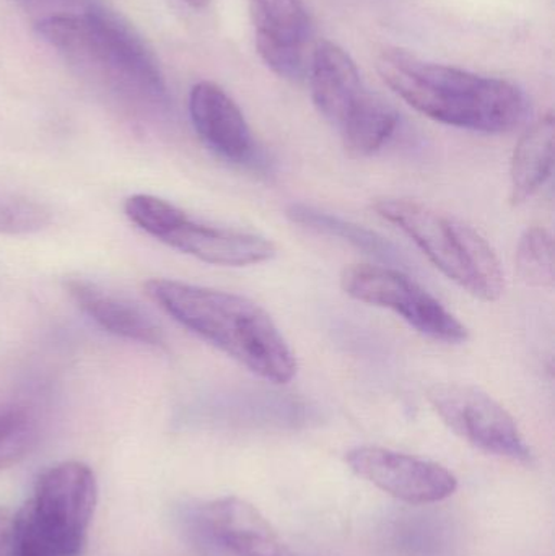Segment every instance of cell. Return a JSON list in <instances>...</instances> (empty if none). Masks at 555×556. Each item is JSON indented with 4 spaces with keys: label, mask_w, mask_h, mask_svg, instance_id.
Masks as SVG:
<instances>
[{
    "label": "cell",
    "mask_w": 555,
    "mask_h": 556,
    "mask_svg": "<svg viewBox=\"0 0 555 556\" xmlns=\"http://www.w3.org/2000/svg\"><path fill=\"white\" fill-rule=\"evenodd\" d=\"M35 28L81 80L127 116L152 121L168 111V87L155 55L106 7Z\"/></svg>",
    "instance_id": "cell-1"
},
{
    "label": "cell",
    "mask_w": 555,
    "mask_h": 556,
    "mask_svg": "<svg viewBox=\"0 0 555 556\" xmlns=\"http://www.w3.org/2000/svg\"><path fill=\"white\" fill-rule=\"evenodd\" d=\"M384 84L424 116L482 134H505L520 126L530 101L517 85L436 64L400 48L378 54Z\"/></svg>",
    "instance_id": "cell-2"
},
{
    "label": "cell",
    "mask_w": 555,
    "mask_h": 556,
    "mask_svg": "<svg viewBox=\"0 0 555 556\" xmlns=\"http://www.w3.org/2000/svg\"><path fill=\"white\" fill-rule=\"evenodd\" d=\"M146 291L176 323L260 378L287 384L297 375L292 349L254 301L168 278H152Z\"/></svg>",
    "instance_id": "cell-3"
},
{
    "label": "cell",
    "mask_w": 555,
    "mask_h": 556,
    "mask_svg": "<svg viewBox=\"0 0 555 556\" xmlns=\"http://www.w3.org/2000/svg\"><path fill=\"white\" fill-rule=\"evenodd\" d=\"M371 208L400 228L440 273L472 296L492 303L504 294L501 261L471 225L413 199H377Z\"/></svg>",
    "instance_id": "cell-4"
},
{
    "label": "cell",
    "mask_w": 555,
    "mask_h": 556,
    "mask_svg": "<svg viewBox=\"0 0 555 556\" xmlns=\"http://www.w3.org/2000/svg\"><path fill=\"white\" fill-rule=\"evenodd\" d=\"M124 212L137 228L150 237L214 266H254L273 260L277 253L273 241L266 238L198 224L181 208L155 195H133L124 204Z\"/></svg>",
    "instance_id": "cell-5"
},
{
    "label": "cell",
    "mask_w": 555,
    "mask_h": 556,
    "mask_svg": "<svg viewBox=\"0 0 555 556\" xmlns=\"http://www.w3.org/2000/svg\"><path fill=\"white\" fill-rule=\"evenodd\" d=\"M341 287L354 300L394 311L430 339L445 343L468 340L465 324L401 270L371 264H352L342 270Z\"/></svg>",
    "instance_id": "cell-6"
},
{
    "label": "cell",
    "mask_w": 555,
    "mask_h": 556,
    "mask_svg": "<svg viewBox=\"0 0 555 556\" xmlns=\"http://www.w3.org/2000/svg\"><path fill=\"white\" fill-rule=\"evenodd\" d=\"M433 410L450 430L478 450L528 463L531 450L517 421L491 395L463 384H437L427 392Z\"/></svg>",
    "instance_id": "cell-7"
},
{
    "label": "cell",
    "mask_w": 555,
    "mask_h": 556,
    "mask_svg": "<svg viewBox=\"0 0 555 556\" xmlns=\"http://www.w3.org/2000/svg\"><path fill=\"white\" fill-rule=\"evenodd\" d=\"M345 460L362 479L413 505L443 502L458 489L456 477L440 464L384 447H355Z\"/></svg>",
    "instance_id": "cell-8"
},
{
    "label": "cell",
    "mask_w": 555,
    "mask_h": 556,
    "mask_svg": "<svg viewBox=\"0 0 555 556\" xmlns=\"http://www.w3.org/2000/svg\"><path fill=\"white\" fill-rule=\"evenodd\" d=\"M257 52L264 64L287 80L308 74L312 22L302 0H250Z\"/></svg>",
    "instance_id": "cell-9"
},
{
    "label": "cell",
    "mask_w": 555,
    "mask_h": 556,
    "mask_svg": "<svg viewBox=\"0 0 555 556\" xmlns=\"http://www.w3.org/2000/svg\"><path fill=\"white\" fill-rule=\"evenodd\" d=\"M192 126L202 142L227 162L253 165L257 146L240 106L224 88L212 81H199L189 94Z\"/></svg>",
    "instance_id": "cell-10"
},
{
    "label": "cell",
    "mask_w": 555,
    "mask_h": 556,
    "mask_svg": "<svg viewBox=\"0 0 555 556\" xmlns=\"http://www.w3.org/2000/svg\"><path fill=\"white\" fill-rule=\"evenodd\" d=\"M85 544L87 531L31 500L15 513L0 508V556H81Z\"/></svg>",
    "instance_id": "cell-11"
},
{
    "label": "cell",
    "mask_w": 555,
    "mask_h": 556,
    "mask_svg": "<svg viewBox=\"0 0 555 556\" xmlns=\"http://www.w3.org/2000/svg\"><path fill=\"white\" fill-rule=\"evenodd\" d=\"M198 519L209 535L235 556H293L269 521L237 496L209 503L199 509Z\"/></svg>",
    "instance_id": "cell-12"
},
{
    "label": "cell",
    "mask_w": 555,
    "mask_h": 556,
    "mask_svg": "<svg viewBox=\"0 0 555 556\" xmlns=\"http://www.w3.org/2000/svg\"><path fill=\"white\" fill-rule=\"evenodd\" d=\"M306 75L316 110L338 129L368 93L351 55L331 41L316 46Z\"/></svg>",
    "instance_id": "cell-13"
},
{
    "label": "cell",
    "mask_w": 555,
    "mask_h": 556,
    "mask_svg": "<svg viewBox=\"0 0 555 556\" xmlns=\"http://www.w3.org/2000/svg\"><path fill=\"white\" fill-rule=\"evenodd\" d=\"M65 288L75 304L106 332L142 345L165 346L159 324L129 298L84 278H71Z\"/></svg>",
    "instance_id": "cell-14"
},
{
    "label": "cell",
    "mask_w": 555,
    "mask_h": 556,
    "mask_svg": "<svg viewBox=\"0 0 555 556\" xmlns=\"http://www.w3.org/2000/svg\"><path fill=\"white\" fill-rule=\"evenodd\" d=\"M555 119L546 114L534 123L515 147L510 166V202L521 205L533 198L554 168Z\"/></svg>",
    "instance_id": "cell-15"
},
{
    "label": "cell",
    "mask_w": 555,
    "mask_h": 556,
    "mask_svg": "<svg viewBox=\"0 0 555 556\" xmlns=\"http://www.w3.org/2000/svg\"><path fill=\"white\" fill-rule=\"evenodd\" d=\"M396 110L368 91L354 113L339 127L342 146L351 159L362 160L377 153L396 130Z\"/></svg>",
    "instance_id": "cell-16"
},
{
    "label": "cell",
    "mask_w": 555,
    "mask_h": 556,
    "mask_svg": "<svg viewBox=\"0 0 555 556\" xmlns=\"http://www.w3.org/2000/svg\"><path fill=\"white\" fill-rule=\"evenodd\" d=\"M286 215L293 224L302 225V227L318 231L321 235H328V237L341 238L357 250L378 257L384 263H404L401 251L393 243H390L387 238L368 230V228L361 227V225L344 220L338 215L328 214V212L319 211V208L306 204L289 205Z\"/></svg>",
    "instance_id": "cell-17"
},
{
    "label": "cell",
    "mask_w": 555,
    "mask_h": 556,
    "mask_svg": "<svg viewBox=\"0 0 555 556\" xmlns=\"http://www.w3.org/2000/svg\"><path fill=\"white\" fill-rule=\"evenodd\" d=\"M554 238L546 228L531 227L518 241V276L533 288H553L555 281Z\"/></svg>",
    "instance_id": "cell-18"
},
{
    "label": "cell",
    "mask_w": 555,
    "mask_h": 556,
    "mask_svg": "<svg viewBox=\"0 0 555 556\" xmlns=\"http://www.w3.org/2000/svg\"><path fill=\"white\" fill-rule=\"evenodd\" d=\"M39 425L35 415L23 407L0 410V469L25 459L38 443Z\"/></svg>",
    "instance_id": "cell-19"
},
{
    "label": "cell",
    "mask_w": 555,
    "mask_h": 556,
    "mask_svg": "<svg viewBox=\"0 0 555 556\" xmlns=\"http://www.w3.org/2000/svg\"><path fill=\"white\" fill-rule=\"evenodd\" d=\"M51 224V212L41 202L15 192L0 191V233L31 235Z\"/></svg>",
    "instance_id": "cell-20"
},
{
    "label": "cell",
    "mask_w": 555,
    "mask_h": 556,
    "mask_svg": "<svg viewBox=\"0 0 555 556\" xmlns=\"http://www.w3.org/2000/svg\"><path fill=\"white\" fill-rule=\"evenodd\" d=\"M26 15L31 18L33 25L51 22L64 16L80 15L101 5L98 0H13Z\"/></svg>",
    "instance_id": "cell-21"
},
{
    "label": "cell",
    "mask_w": 555,
    "mask_h": 556,
    "mask_svg": "<svg viewBox=\"0 0 555 556\" xmlns=\"http://www.w3.org/2000/svg\"><path fill=\"white\" fill-rule=\"evenodd\" d=\"M189 5L195 7V9H202V7L207 5L209 0H186Z\"/></svg>",
    "instance_id": "cell-22"
}]
</instances>
